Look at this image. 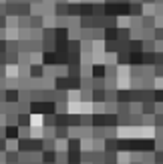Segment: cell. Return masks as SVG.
<instances>
[{"label": "cell", "mask_w": 163, "mask_h": 164, "mask_svg": "<svg viewBox=\"0 0 163 164\" xmlns=\"http://www.w3.org/2000/svg\"><path fill=\"white\" fill-rule=\"evenodd\" d=\"M153 96H155L157 102H163V88H161V90H155V94H153Z\"/></svg>", "instance_id": "6da1fadb"}, {"label": "cell", "mask_w": 163, "mask_h": 164, "mask_svg": "<svg viewBox=\"0 0 163 164\" xmlns=\"http://www.w3.org/2000/svg\"><path fill=\"white\" fill-rule=\"evenodd\" d=\"M93 72H95V76H103V66H97Z\"/></svg>", "instance_id": "7a4b0ae2"}]
</instances>
